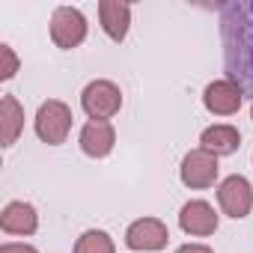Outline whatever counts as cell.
Segmentation results:
<instances>
[{
	"label": "cell",
	"mask_w": 253,
	"mask_h": 253,
	"mask_svg": "<svg viewBox=\"0 0 253 253\" xmlns=\"http://www.w3.org/2000/svg\"><path fill=\"white\" fill-rule=\"evenodd\" d=\"M81 107L89 119H101V122H110L119 110H122V89L107 81V78H98V81H89L81 92Z\"/></svg>",
	"instance_id": "3"
},
{
	"label": "cell",
	"mask_w": 253,
	"mask_h": 253,
	"mask_svg": "<svg viewBox=\"0 0 253 253\" xmlns=\"http://www.w3.org/2000/svg\"><path fill=\"white\" fill-rule=\"evenodd\" d=\"M98 24L107 33V39L122 42L131 27V6L119 3V0H101L98 3Z\"/></svg>",
	"instance_id": "12"
},
{
	"label": "cell",
	"mask_w": 253,
	"mask_h": 253,
	"mask_svg": "<svg viewBox=\"0 0 253 253\" xmlns=\"http://www.w3.org/2000/svg\"><path fill=\"white\" fill-rule=\"evenodd\" d=\"M217 206H220V211H223L226 217H232V220L247 217L250 209H253V185H250L244 176H238V173L226 176V179L217 185Z\"/></svg>",
	"instance_id": "6"
},
{
	"label": "cell",
	"mask_w": 253,
	"mask_h": 253,
	"mask_svg": "<svg viewBox=\"0 0 253 253\" xmlns=\"http://www.w3.org/2000/svg\"><path fill=\"white\" fill-rule=\"evenodd\" d=\"M0 60H3V66H0V81H12V78H15V72H18V66H21V60H18L15 48L3 42V45H0Z\"/></svg>",
	"instance_id": "16"
},
{
	"label": "cell",
	"mask_w": 253,
	"mask_h": 253,
	"mask_svg": "<svg viewBox=\"0 0 253 253\" xmlns=\"http://www.w3.org/2000/svg\"><path fill=\"white\" fill-rule=\"evenodd\" d=\"M200 146L209 149V152H214L217 158H220V155H232V152H238V146H241V134H238L235 125L217 122V125H209V128L200 134Z\"/></svg>",
	"instance_id": "14"
},
{
	"label": "cell",
	"mask_w": 253,
	"mask_h": 253,
	"mask_svg": "<svg viewBox=\"0 0 253 253\" xmlns=\"http://www.w3.org/2000/svg\"><path fill=\"white\" fill-rule=\"evenodd\" d=\"M223 45L229 81L253 89V3L223 6Z\"/></svg>",
	"instance_id": "1"
},
{
	"label": "cell",
	"mask_w": 253,
	"mask_h": 253,
	"mask_svg": "<svg viewBox=\"0 0 253 253\" xmlns=\"http://www.w3.org/2000/svg\"><path fill=\"white\" fill-rule=\"evenodd\" d=\"M89 33V24L84 18L81 9L75 6H57L54 15H51V42L63 51H72L78 48Z\"/></svg>",
	"instance_id": "4"
},
{
	"label": "cell",
	"mask_w": 253,
	"mask_h": 253,
	"mask_svg": "<svg viewBox=\"0 0 253 253\" xmlns=\"http://www.w3.org/2000/svg\"><path fill=\"white\" fill-rule=\"evenodd\" d=\"M72 253H116V244H113V238L104 229H86L75 241Z\"/></svg>",
	"instance_id": "15"
},
{
	"label": "cell",
	"mask_w": 253,
	"mask_h": 253,
	"mask_svg": "<svg viewBox=\"0 0 253 253\" xmlns=\"http://www.w3.org/2000/svg\"><path fill=\"white\" fill-rule=\"evenodd\" d=\"M24 131V107L15 95H3L0 98V146L9 149L18 143Z\"/></svg>",
	"instance_id": "13"
},
{
	"label": "cell",
	"mask_w": 253,
	"mask_h": 253,
	"mask_svg": "<svg viewBox=\"0 0 253 253\" xmlns=\"http://www.w3.org/2000/svg\"><path fill=\"white\" fill-rule=\"evenodd\" d=\"M176 253H214L209 244H197V241H191V244H182Z\"/></svg>",
	"instance_id": "18"
},
{
	"label": "cell",
	"mask_w": 253,
	"mask_h": 253,
	"mask_svg": "<svg viewBox=\"0 0 253 253\" xmlns=\"http://www.w3.org/2000/svg\"><path fill=\"white\" fill-rule=\"evenodd\" d=\"M0 229L6 235H33L39 229V211L24 200H12L0 211Z\"/></svg>",
	"instance_id": "11"
},
{
	"label": "cell",
	"mask_w": 253,
	"mask_h": 253,
	"mask_svg": "<svg viewBox=\"0 0 253 253\" xmlns=\"http://www.w3.org/2000/svg\"><path fill=\"white\" fill-rule=\"evenodd\" d=\"M167 241H170V229L158 217H137L125 229V247L137 250V253H155L167 247Z\"/></svg>",
	"instance_id": "7"
},
{
	"label": "cell",
	"mask_w": 253,
	"mask_h": 253,
	"mask_svg": "<svg viewBox=\"0 0 253 253\" xmlns=\"http://www.w3.org/2000/svg\"><path fill=\"white\" fill-rule=\"evenodd\" d=\"M84 155L89 158H107L116 146V128L113 122H101V119H89L84 128H81V137H78Z\"/></svg>",
	"instance_id": "10"
},
{
	"label": "cell",
	"mask_w": 253,
	"mask_h": 253,
	"mask_svg": "<svg viewBox=\"0 0 253 253\" xmlns=\"http://www.w3.org/2000/svg\"><path fill=\"white\" fill-rule=\"evenodd\" d=\"M241 104H244V89L229 78L211 81L203 89V107L214 116H232L241 110Z\"/></svg>",
	"instance_id": "8"
},
{
	"label": "cell",
	"mask_w": 253,
	"mask_h": 253,
	"mask_svg": "<svg viewBox=\"0 0 253 253\" xmlns=\"http://www.w3.org/2000/svg\"><path fill=\"white\" fill-rule=\"evenodd\" d=\"M217 173H220V164H217V155L197 146L191 149L185 158H182V167H179V176H182V185L200 191V188H211L217 182Z\"/></svg>",
	"instance_id": "5"
},
{
	"label": "cell",
	"mask_w": 253,
	"mask_h": 253,
	"mask_svg": "<svg viewBox=\"0 0 253 253\" xmlns=\"http://www.w3.org/2000/svg\"><path fill=\"white\" fill-rule=\"evenodd\" d=\"M72 107L60 98H48L39 104L36 110V119H33V128H36V137L48 146H60L66 143L69 131H72Z\"/></svg>",
	"instance_id": "2"
},
{
	"label": "cell",
	"mask_w": 253,
	"mask_h": 253,
	"mask_svg": "<svg viewBox=\"0 0 253 253\" xmlns=\"http://www.w3.org/2000/svg\"><path fill=\"white\" fill-rule=\"evenodd\" d=\"M250 119H253V104H250Z\"/></svg>",
	"instance_id": "19"
},
{
	"label": "cell",
	"mask_w": 253,
	"mask_h": 253,
	"mask_svg": "<svg viewBox=\"0 0 253 253\" xmlns=\"http://www.w3.org/2000/svg\"><path fill=\"white\" fill-rule=\"evenodd\" d=\"M0 253H39V250L27 241H3L0 244Z\"/></svg>",
	"instance_id": "17"
},
{
	"label": "cell",
	"mask_w": 253,
	"mask_h": 253,
	"mask_svg": "<svg viewBox=\"0 0 253 253\" xmlns=\"http://www.w3.org/2000/svg\"><path fill=\"white\" fill-rule=\"evenodd\" d=\"M217 223H220V214L214 211L211 203L206 200H188L179 211V226L185 235H194V238H206V235H214L217 232Z\"/></svg>",
	"instance_id": "9"
}]
</instances>
